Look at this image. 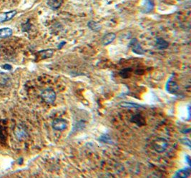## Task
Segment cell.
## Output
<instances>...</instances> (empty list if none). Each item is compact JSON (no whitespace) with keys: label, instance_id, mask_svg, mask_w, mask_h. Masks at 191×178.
Segmentation results:
<instances>
[{"label":"cell","instance_id":"6da1fadb","mask_svg":"<svg viewBox=\"0 0 191 178\" xmlns=\"http://www.w3.org/2000/svg\"><path fill=\"white\" fill-rule=\"evenodd\" d=\"M41 97L45 102L52 104L56 100V93L52 89H46L41 93Z\"/></svg>","mask_w":191,"mask_h":178},{"label":"cell","instance_id":"7a4b0ae2","mask_svg":"<svg viewBox=\"0 0 191 178\" xmlns=\"http://www.w3.org/2000/svg\"><path fill=\"white\" fill-rule=\"evenodd\" d=\"M168 146V142L163 138H157L153 142V147L157 152H163L165 151Z\"/></svg>","mask_w":191,"mask_h":178},{"label":"cell","instance_id":"3957f363","mask_svg":"<svg viewBox=\"0 0 191 178\" xmlns=\"http://www.w3.org/2000/svg\"><path fill=\"white\" fill-rule=\"evenodd\" d=\"M130 47L134 53L137 54L139 55H143L145 54V50L140 45V42L136 38L132 39L130 42Z\"/></svg>","mask_w":191,"mask_h":178},{"label":"cell","instance_id":"277c9868","mask_svg":"<svg viewBox=\"0 0 191 178\" xmlns=\"http://www.w3.org/2000/svg\"><path fill=\"white\" fill-rule=\"evenodd\" d=\"M166 90L171 94H176L179 91V86L175 81L170 78L166 84Z\"/></svg>","mask_w":191,"mask_h":178},{"label":"cell","instance_id":"5b68a950","mask_svg":"<svg viewBox=\"0 0 191 178\" xmlns=\"http://www.w3.org/2000/svg\"><path fill=\"white\" fill-rule=\"evenodd\" d=\"M67 123L65 119H55L52 122V127L55 130H58V131L64 130L65 129L67 128Z\"/></svg>","mask_w":191,"mask_h":178},{"label":"cell","instance_id":"8992f818","mask_svg":"<svg viewBox=\"0 0 191 178\" xmlns=\"http://www.w3.org/2000/svg\"><path fill=\"white\" fill-rule=\"evenodd\" d=\"M115 37H116V35H115V33H107V34L103 36V37L102 38V43L104 46L108 45V44H110L111 42L114 41Z\"/></svg>","mask_w":191,"mask_h":178},{"label":"cell","instance_id":"52a82bcc","mask_svg":"<svg viewBox=\"0 0 191 178\" xmlns=\"http://www.w3.org/2000/svg\"><path fill=\"white\" fill-rule=\"evenodd\" d=\"M17 15V11H10L7 13H2L0 15V23L6 22L13 18Z\"/></svg>","mask_w":191,"mask_h":178},{"label":"cell","instance_id":"ba28073f","mask_svg":"<svg viewBox=\"0 0 191 178\" xmlns=\"http://www.w3.org/2000/svg\"><path fill=\"white\" fill-rule=\"evenodd\" d=\"M154 0H145L143 4V12H150L154 8Z\"/></svg>","mask_w":191,"mask_h":178},{"label":"cell","instance_id":"9c48e42d","mask_svg":"<svg viewBox=\"0 0 191 178\" xmlns=\"http://www.w3.org/2000/svg\"><path fill=\"white\" fill-rule=\"evenodd\" d=\"M190 169L188 167H186L178 171V172L175 173V175H174V177H175L185 178L188 177V176H190Z\"/></svg>","mask_w":191,"mask_h":178},{"label":"cell","instance_id":"30bf717a","mask_svg":"<svg viewBox=\"0 0 191 178\" xmlns=\"http://www.w3.org/2000/svg\"><path fill=\"white\" fill-rule=\"evenodd\" d=\"M168 45H169V44H168V42L166 40H163V38H157L156 40L155 46L159 49H165L168 48Z\"/></svg>","mask_w":191,"mask_h":178},{"label":"cell","instance_id":"8fae6325","mask_svg":"<svg viewBox=\"0 0 191 178\" xmlns=\"http://www.w3.org/2000/svg\"><path fill=\"white\" fill-rule=\"evenodd\" d=\"M62 0H48L47 5L53 9H58L62 5Z\"/></svg>","mask_w":191,"mask_h":178},{"label":"cell","instance_id":"7c38bea8","mask_svg":"<svg viewBox=\"0 0 191 178\" xmlns=\"http://www.w3.org/2000/svg\"><path fill=\"white\" fill-rule=\"evenodd\" d=\"M12 30L10 28H2L0 29V38H7L12 34Z\"/></svg>","mask_w":191,"mask_h":178},{"label":"cell","instance_id":"4fadbf2b","mask_svg":"<svg viewBox=\"0 0 191 178\" xmlns=\"http://www.w3.org/2000/svg\"><path fill=\"white\" fill-rule=\"evenodd\" d=\"M87 26L90 27V29H91L92 30L95 32L100 31L101 30V26L97 22H94V21H90L87 24Z\"/></svg>","mask_w":191,"mask_h":178},{"label":"cell","instance_id":"5bb4252c","mask_svg":"<svg viewBox=\"0 0 191 178\" xmlns=\"http://www.w3.org/2000/svg\"><path fill=\"white\" fill-rule=\"evenodd\" d=\"M132 120H133L134 122H135V123L138 125H143L145 124L144 118L141 115H139V114L132 117Z\"/></svg>","mask_w":191,"mask_h":178},{"label":"cell","instance_id":"9a60e30c","mask_svg":"<svg viewBox=\"0 0 191 178\" xmlns=\"http://www.w3.org/2000/svg\"><path fill=\"white\" fill-rule=\"evenodd\" d=\"M15 134L19 140H23V139L26 138V136H27L26 133L22 128H18L17 131L15 132Z\"/></svg>","mask_w":191,"mask_h":178},{"label":"cell","instance_id":"2e32d148","mask_svg":"<svg viewBox=\"0 0 191 178\" xmlns=\"http://www.w3.org/2000/svg\"><path fill=\"white\" fill-rule=\"evenodd\" d=\"M54 53V50L53 49H47L44 51H41L40 54L41 55V57L42 58H49L51 57Z\"/></svg>","mask_w":191,"mask_h":178},{"label":"cell","instance_id":"e0dca14e","mask_svg":"<svg viewBox=\"0 0 191 178\" xmlns=\"http://www.w3.org/2000/svg\"><path fill=\"white\" fill-rule=\"evenodd\" d=\"M131 71H132V69L130 68H125V69H122L120 72V75L122 78H128V77H130Z\"/></svg>","mask_w":191,"mask_h":178},{"label":"cell","instance_id":"ac0fdd59","mask_svg":"<svg viewBox=\"0 0 191 178\" xmlns=\"http://www.w3.org/2000/svg\"><path fill=\"white\" fill-rule=\"evenodd\" d=\"M120 106L127 108H139L141 107L140 105L135 103H132V102H122L120 104Z\"/></svg>","mask_w":191,"mask_h":178},{"label":"cell","instance_id":"d6986e66","mask_svg":"<svg viewBox=\"0 0 191 178\" xmlns=\"http://www.w3.org/2000/svg\"><path fill=\"white\" fill-rule=\"evenodd\" d=\"M2 68L5 69H7V70H11L12 69V66L10 65H8V64H6V65H3L2 66Z\"/></svg>","mask_w":191,"mask_h":178},{"label":"cell","instance_id":"ffe728a7","mask_svg":"<svg viewBox=\"0 0 191 178\" xmlns=\"http://www.w3.org/2000/svg\"><path fill=\"white\" fill-rule=\"evenodd\" d=\"M185 158H186V161L188 163V165H190V157L188 156V155H186V156H185Z\"/></svg>","mask_w":191,"mask_h":178}]
</instances>
